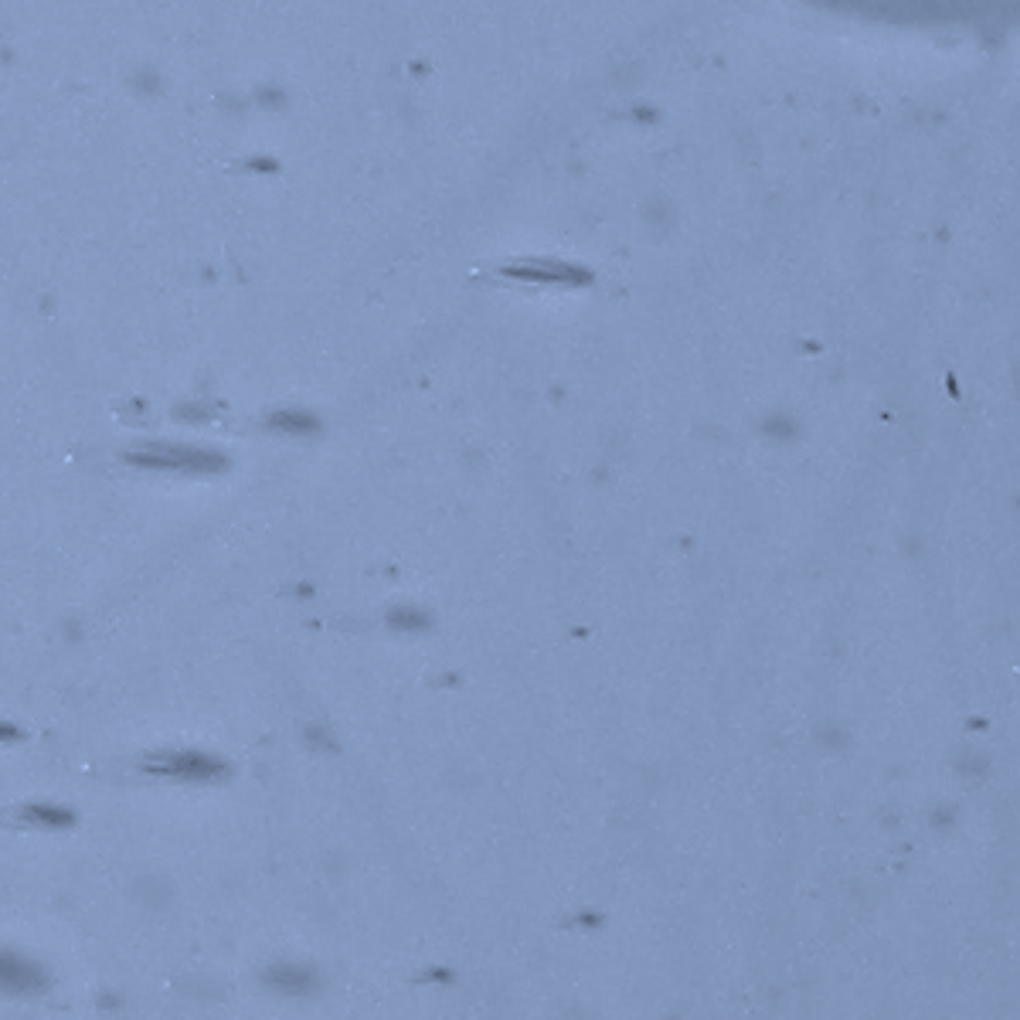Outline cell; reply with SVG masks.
<instances>
[{
    "instance_id": "obj_1",
    "label": "cell",
    "mask_w": 1020,
    "mask_h": 1020,
    "mask_svg": "<svg viewBox=\"0 0 1020 1020\" xmlns=\"http://www.w3.org/2000/svg\"><path fill=\"white\" fill-rule=\"evenodd\" d=\"M126 463L144 470H167V473H221L224 457L205 446H174V442H147L126 452Z\"/></svg>"
},
{
    "instance_id": "obj_2",
    "label": "cell",
    "mask_w": 1020,
    "mask_h": 1020,
    "mask_svg": "<svg viewBox=\"0 0 1020 1020\" xmlns=\"http://www.w3.org/2000/svg\"><path fill=\"white\" fill-rule=\"evenodd\" d=\"M144 769L150 776L160 779H174V782H218L229 776V765L215 755L205 752H167V755H154L144 762Z\"/></svg>"
},
{
    "instance_id": "obj_3",
    "label": "cell",
    "mask_w": 1020,
    "mask_h": 1020,
    "mask_svg": "<svg viewBox=\"0 0 1020 1020\" xmlns=\"http://www.w3.org/2000/svg\"><path fill=\"white\" fill-rule=\"evenodd\" d=\"M266 986L276 989L282 997H309L317 994V973L309 967H300V962H272L266 970Z\"/></svg>"
},
{
    "instance_id": "obj_4",
    "label": "cell",
    "mask_w": 1020,
    "mask_h": 1020,
    "mask_svg": "<svg viewBox=\"0 0 1020 1020\" xmlns=\"http://www.w3.org/2000/svg\"><path fill=\"white\" fill-rule=\"evenodd\" d=\"M4 986L14 989V994H35L38 986H45V973L35 967V962H27L24 956L8 952L4 956Z\"/></svg>"
},
{
    "instance_id": "obj_5",
    "label": "cell",
    "mask_w": 1020,
    "mask_h": 1020,
    "mask_svg": "<svg viewBox=\"0 0 1020 1020\" xmlns=\"http://www.w3.org/2000/svg\"><path fill=\"white\" fill-rule=\"evenodd\" d=\"M266 425L276 433H287V436H309V433L320 429V422L306 412H276V415H269Z\"/></svg>"
},
{
    "instance_id": "obj_6",
    "label": "cell",
    "mask_w": 1020,
    "mask_h": 1020,
    "mask_svg": "<svg viewBox=\"0 0 1020 1020\" xmlns=\"http://www.w3.org/2000/svg\"><path fill=\"white\" fill-rule=\"evenodd\" d=\"M24 819L27 824H41V827H54V830H62V827H69L72 824V813L69 810H62V806H24Z\"/></svg>"
},
{
    "instance_id": "obj_7",
    "label": "cell",
    "mask_w": 1020,
    "mask_h": 1020,
    "mask_svg": "<svg viewBox=\"0 0 1020 1020\" xmlns=\"http://www.w3.org/2000/svg\"><path fill=\"white\" fill-rule=\"evenodd\" d=\"M388 622H391V627H399V630H425V627H429V616H425L422 609H415V606H399V609L388 612Z\"/></svg>"
}]
</instances>
